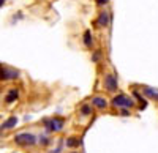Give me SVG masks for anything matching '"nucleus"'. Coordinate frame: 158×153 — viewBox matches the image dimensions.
Instances as JSON below:
<instances>
[{"instance_id": "11", "label": "nucleus", "mask_w": 158, "mask_h": 153, "mask_svg": "<svg viewBox=\"0 0 158 153\" xmlns=\"http://www.w3.org/2000/svg\"><path fill=\"white\" fill-rule=\"evenodd\" d=\"M82 44H84L87 49L94 47V35H92V30H90V29L84 30V33H82Z\"/></svg>"}, {"instance_id": "16", "label": "nucleus", "mask_w": 158, "mask_h": 153, "mask_svg": "<svg viewBox=\"0 0 158 153\" xmlns=\"http://www.w3.org/2000/svg\"><path fill=\"white\" fill-rule=\"evenodd\" d=\"M52 141L49 139V136H46V134H43V136H38V144L40 145H43V147H46V145H49Z\"/></svg>"}, {"instance_id": "17", "label": "nucleus", "mask_w": 158, "mask_h": 153, "mask_svg": "<svg viewBox=\"0 0 158 153\" xmlns=\"http://www.w3.org/2000/svg\"><path fill=\"white\" fill-rule=\"evenodd\" d=\"M63 147H65V141H63V139H60V141H59V147L54 148V150H49L48 153H62Z\"/></svg>"}, {"instance_id": "14", "label": "nucleus", "mask_w": 158, "mask_h": 153, "mask_svg": "<svg viewBox=\"0 0 158 153\" xmlns=\"http://www.w3.org/2000/svg\"><path fill=\"white\" fill-rule=\"evenodd\" d=\"M79 114H81L82 117H90L92 114H94V109H92V104H82L81 109H79Z\"/></svg>"}, {"instance_id": "7", "label": "nucleus", "mask_w": 158, "mask_h": 153, "mask_svg": "<svg viewBox=\"0 0 158 153\" xmlns=\"http://www.w3.org/2000/svg\"><path fill=\"white\" fill-rule=\"evenodd\" d=\"M141 93L146 96L147 99L156 101V103H158V88H153V87H149V85H142L141 87Z\"/></svg>"}, {"instance_id": "10", "label": "nucleus", "mask_w": 158, "mask_h": 153, "mask_svg": "<svg viewBox=\"0 0 158 153\" xmlns=\"http://www.w3.org/2000/svg\"><path fill=\"white\" fill-rule=\"evenodd\" d=\"M18 98H19V88L11 87L8 90V93H6V96H5V103L11 104V103H15V101H18Z\"/></svg>"}, {"instance_id": "9", "label": "nucleus", "mask_w": 158, "mask_h": 153, "mask_svg": "<svg viewBox=\"0 0 158 153\" xmlns=\"http://www.w3.org/2000/svg\"><path fill=\"white\" fill-rule=\"evenodd\" d=\"M18 125V117H15V115H11V117H8L2 125H0V133H3V131H8V130H13L15 126Z\"/></svg>"}, {"instance_id": "21", "label": "nucleus", "mask_w": 158, "mask_h": 153, "mask_svg": "<svg viewBox=\"0 0 158 153\" xmlns=\"http://www.w3.org/2000/svg\"><path fill=\"white\" fill-rule=\"evenodd\" d=\"M71 153H79V151H71Z\"/></svg>"}, {"instance_id": "4", "label": "nucleus", "mask_w": 158, "mask_h": 153, "mask_svg": "<svg viewBox=\"0 0 158 153\" xmlns=\"http://www.w3.org/2000/svg\"><path fill=\"white\" fill-rule=\"evenodd\" d=\"M103 87L108 93H115L118 90V79L114 73H106L103 76Z\"/></svg>"}, {"instance_id": "2", "label": "nucleus", "mask_w": 158, "mask_h": 153, "mask_svg": "<svg viewBox=\"0 0 158 153\" xmlns=\"http://www.w3.org/2000/svg\"><path fill=\"white\" fill-rule=\"evenodd\" d=\"M41 125L44 126L48 133H60L65 126V120L62 117H49V119H43Z\"/></svg>"}, {"instance_id": "18", "label": "nucleus", "mask_w": 158, "mask_h": 153, "mask_svg": "<svg viewBox=\"0 0 158 153\" xmlns=\"http://www.w3.org/2000/svg\"><path fill=\"white\" fill-rule=\"evenodd\" d=\"M120 115H122V117H130L131 112H130L128 107H122V109H120Z\"/></svg>"}, {"instance_id": "12", "label": "nucleus", "mask_w": 158, "mask_h": 153, "mask_svg": "<svg viewBox=\"0 0 158 153\" xmlns=\"http://www.w3.org/2000/svg\"><path fill=\"white\" fill-rule=\"evenodd\" d=\"M79 145H81V139L74 137V136L68 137L67 141H65V147H67V148H77Z\"/></svg>"}, {"instance_id": "13", "label": "nucleus", "mask_w": 158, "mask_h": 153, "mask_svg": "<svg viewBox=\"0 0 158 153\" xmlns=\"http://www.w3.org/2000/svg\"><path fill=\"white\" fill-rule=\"evenodd\" d=\"M133 98L136 99V103H139V109H141V111L147 107V101H146V98L141 96V93H139L138 90H133Z\"/></svg>"}, {"instance_id": "20", "label": "nucleus", "mask_w": 158, "mask_h": 153, "mask_svg": "<svg viewBox=\"0 0 158 153\" xmlns=\"http://www.w3.org/2000/svg\"><path fill=\"white\" fill-rule=\"evenodd\" d=\"M5 2H6V0H0V8H2V6L5 5Z\"/></svg>"}, {"instance_id": "8", "label": "nucleus", "mask_w": 158, "mask_h": 153, "mask_svg": "<svg viewBox=\"0 0 158 153\" xmlns=\"http://www.w3.org/2000/svg\"><path fill=\"white\" fill-rule=\"evenodd\" d=\"M92 106H95L97 109H108V106H109V101L104 98V96H100V95H97V96H92Z\"/></svg>"}, {"instance_id": "15", "label": "nucleus", "mask_w": 158, "mask_h": 153, "mask_svg": "<svg viewBox=\"0 0 158 153\" xmlns=\"http://www.w3.org/2000/svg\"><path fill=\"white\" fill-rule=\"evenodd\" d=\"M101 58H103V52H101V49H95L94 52H92V62H94V63H98Z\"/></svg>"}, {"instance_id": "3", "label": "nucleus", "mask_w": 158, "mask_h": 153, "mask_svg": "<svg viewBox=\"0 0 158 153\" xmlns=\"http://www.w3.org/2000/svg\"><path fill=\"white\" fill-rule=\"evenodd\" d=\"M111 106L115 107V109H122V107L131 109V107L136 106V101H135V98H131V96H127L123 93H118V95H115L111 99Z\"/></svg>"}, {"instance_id": "5", "label": "nucleus", "mask_w": 158, "mask_h": 153, "mask_svg": "<svg viewBox=\"0 0 158 153\" xmlns=\"http://www.w3.org/2000/svg\"><path fill=\"white\" fill-rule=\"evenodd\" d=\"M19 79V71L11 68V66H2L0 65V82H5V81H16Z\"/></svg>"}, {"instance_id": "6", "label": "nucleus", "mask_w": 158, "mask_h": 153, "mask_svg": "<svg viewBox=\"0 0 158 153\" xmlns=\"http://www.w3.org/2000/svg\"><path fill=\"white\" fill-rule=\"evenodd\" d=\"M111 21H112V14L108 11V10H101L97 16V21H95V25L98 29H108L111 25Z\"/></svg>"}, {"instance_id": "1", "label": "nucleus", "mask_w": 158, "mask_h": 153, "mask_svg": "<svg viewBox=\"0 0 158 153\" xmlns=\"http://www.w3.org/2000/svg\"><path fill=\"white\" fill-rule=\"evenodd\" d=\"M13 141H15L16 145H21V147H33L35 144H38V137L33 133L22 131V133H18L13 137Z\"/></svg>"}, {"instance_id": "19", "label": "nucleus", "mask_w": 158, "mask_h": 153, "mask_svg": "<svg viewBox=\"0 0 158 153\" xmlns=\"http://www.w3.org/2000/svg\"><path fill=\"white\" fill-rule=\"evenodd\" d=\"M95 2H97V5H98V6H101V8H103V6H106V5L111 2V0H95Z\"/></svg>"}]
</instances>
